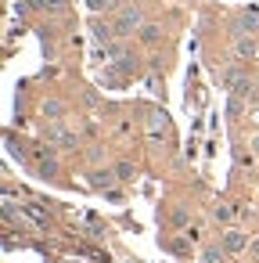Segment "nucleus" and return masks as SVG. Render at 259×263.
<instances>
[{
	"mask_svg": "<svg viewBox=\"0 0 259 263\" xmlns=\"http://www.w3.org/2000/svg\"><path fill=\"white\" fill-rule=\"evenodd\" d=\"M248 252H252V256L259 259V238H255V241H248Z\"/></svg>",
	"mask_w": 259,
	"mask_h": 263,
	"instance_id": "obj_15",
	"label": "nucleus"
},
{
	"mask_svg": "<svg viewBox=\"0 0 259 263\" xmlns=\"http://www.w3.org/2000/svg\"><path fill=\"white\" fill-rule=\"evenodd\" d=\"M119 177H115V170H97V173H90V184L97 187V191H112V184H115Z\"/></svg>",
	"mask_w": 259,
	"mask_h": 263,
	"instance_id": "obj_5",
	"label": "nucleus"
},
{
	"mask_svg": "<svg viewBox=\"0 0 259 263\" xmlns=\"http://www.w3.org/2000/svg\"><path fill=\"white\" fill-rule=\"evenodd\" d=\"M234 33L237 36H252V33H259V11H241L237 18H234Z\"/></svg>",
	"mask_w": 259,
	"mask_h": 263,
	"instance_id": "obj_2",
	"label": "nucleus"
},
{
	"mask_svg": "<svg viewBox=\"0 0 259 263\" xmlns=\"http://www.w3.org/2000/svg\"><path fill=\"white\" fill-rule=\"evenodd\" d=\"M141 26H144V11H141L137 4H130V8H119V15L112 18V29H115V40H126V36H133V33H141Z\"/></svg>",
	"mask_w": 259,
	"mask_h": 263,
	"instance_id": "obj_1",
	"label": "nucleus"
},
{
	"mask_svg": "<svg viewBox=\"0 0 259 263\" xmlns=\"http://www.w3.org/2000/svg\"><path fill=\"white\" fill-rule=\"evenodd\" d=\"M44 116H47L51 123H62V116H65V101H58V98H47V101H44Z\"/></svg>",
	"mask_w": 259,
	"mask_h": 263,
	"instance_id": "obj_8",
	"label": "nucleus"
},
{
	"mask_svg": "<svg viewBox=\"0 0 259 263\" xmlns=\"http://www.w3.org/2000/svg\"><path fill=\"white\" fill-rule=\"evenodd\" d=\"M148 130H151V137H166V130H169L166 116H162V112H151V116H148Z\"/></svg>",
	"mask_w": 259,
	"mask_h": 263,
	"instance_id": "obj_9",
	"label": "nucleus"
},
{
	"mask_svg": "<svg viewBox=\"0 0 259 263\" xmlns=\"http://www.w3.org/2000/svg\"><path fill=\"white\" fill-rule=\"evenodd\" d=\"M227 259V249H205L202 252V263H223Z\"/></svg>",
	"mask_w": 259,
	"mask_h": 263,
	"instance_id": "obj_10",
	"label": "nucleus"
},
{
	"mask_svg": "<svg viewBox=\"0 0 259 263\" xmlns=\"http://www.w3.org/2000/svg\"><path fill=\"white\" fill-rule=\"evenodd\" d=\"M137 36H141V44H148V47H155V44L162 40V26H151V22H144Z\"/></svg>",
	"mask_w": 259,
	"mask_h": 263,
	"instance_id": "obj_6",
	"label": "nucleus"
},
{
	"mask_svg": "<svg viewBox=\"0 0 259 263\" xmlns=\"http://www.w3.org/2000/svg\"><path fill=\"white\" fill-rule=\"evenodd\" d=\"M248 148H252V155H259V134H255V137L248 141Z\"/></svg>",
	"mask_w": 259,
	"mask_h": 263,
	"instance_id": "obj_16",
	"label": "nucleus"
},
{
	"mask_svg": "<svg viewBox=\"0 0 259 263\" xmlns=\"http://www.w3.org/2000/svg\"><path fill=\"white\" fill-rule=\"evenodd\" d=\"M223 249L227 252H241V249H248V234L245 231H223Z\"/></svg>",
	"mask_w": 259,
	"mask_h": 263,
	"instance_id": "obj_4",
	"label": "nucleus"
},
{
	"mask_svg": "<svg viewBox=\"0 0 259 263\" xmlns=\"http://www.w3.org/2000/svg\"><path fill=\"white\" fill-rule=\"evenodd\" d=\"M87 8L97 15V11H112L115 8V0H87Z\"/></svg>",
	"mask_w": 259,
	"mask_h": 263,
	"instance_id": "obj_11",
	"label": "nucleus"
},
{
	"mask_svg": "<svg viewBox=\"0 0 259 263\" xmlns=\"http://www.w3.org/2000/svg\"><path fill=\"white\" fill-rule=\"evenodd\" d=\"M230 216H234L230 205H216V220H230Z\"/></svg>",
	"mask_w": 259,
	"mask_h": 263,
	"instance_id": "obj_14",
	"label": "nucleus"
},
{
	"mask_svg": "<svg viewBox=\"0 0 259 263\" xmlns=\"http://www.w3.org/2000/svg\"><path fill=\"white\" fill-rule=\"evenodd\" d=\"M241 112H245V101H241V98H230V105H227V116H230V119H237Z\"/></svg>",
	"mask_w": 259,
	"mask_h": 263,
	"instance_id": "obj_13",
	"label": "nucleus"
},
{
	"mask_svg": "<svg viewBox=\"0 0 259 263\" xmlns=\"http://www.w3.org/2000/svg\"><path fill=\"white\" fill-rule=\"evenodd\" d=\"M115 177H119V180L126 184V180H133L137 173H133V166H130V162H119V166H115Z\"/></svg>",
	"mask_w": 259,
	"mask_h": 263,
	"instance_id": "obj_12",
	"label": "nucleus"
},
{
	"mask_svg": "<svg viewBox=\"0 0 259 263\" xmlns=\"http://www.w3.org/2000/svg\"><path fill=\"white\" fill-rule=\"evenodd\" d=\"M255 51H259V47H255L252 36H237V40H234V54H237V58H255Z\"/></svg>",
	"mask_w": 259,
	"mask_h": 263,
	"instance_id": "obj_7",
	"label": "nucleus"
},
{
	"mask_svg": "<svg viewBox=\"0 0 259 263\" xmlns=\"http://www.w3.org/2000/svg\"><path fill=\"white\" fill-rule=\"evenodd\" d=\"M90 33H94V40H97V44H105V47H112V44H115V29H112V22L90 18Z\"/></svg>",
	"mask_w": 259,
	"mask_h": 263,
	"instance_id": "obj_3",
	"label": "nucleus"
}]
</instances>
